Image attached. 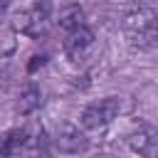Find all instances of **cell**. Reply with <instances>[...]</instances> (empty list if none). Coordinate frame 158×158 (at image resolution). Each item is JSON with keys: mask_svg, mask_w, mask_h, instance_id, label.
<instances>
[{"mask_svg": "<svg viewBox=\"0 0 158 158\" xmlns=\"http://www.w3.org/2000/svg\"><path fill=\"white\" fill-rule=\"evenodd\" d=\"M5 79H7V64H5L2 57H0V86L5 84Z\"/></svg>", "mask_w": 158, "mask_h": 158, "instance_id": "cell-10", "label": "cell"}, {"mask_svg": "<svg viewBox=\"0 0 158 158\" xmlns=\"http://www.w3.org/2000/svg\"><path fill=\"white\" fill-rule=\"evenodd\" d=\"M47 25H49V5L47 0L32 5L30 10H22L15 15V30L27 35V37H40L47 32Z\"/></svg>", "mask_w": 158, "mask_h": 158, "instance_id": "cell-3", "label": "cell"}, {"mask_svg": "<svg viewBox=\"0 0 158 158\" xmlns=\"http://www.w3.org/2000/svg\"><path fill=\"white\" fill-rule=\"evenodd\" d=\"M42 106V91H40V86H35V84H30V86H25L22 91H20V96H17V114H32L35 109H40Z\"/></svg>", "mask_w": 158, "mask_h": 158, "instance_id": "cell-8", "label": "cell"}, {"mask_svg": "<svg viewBox=\"0 0 158 158\" xmlns=\"http://www.w3.org/2000/svg\"><path fill=\"white\" fill-rule=\"evenodd\" d=\"M121 30L131 47L148 49L158 44V12L148 5H136L123 15Z\"/></svg>", "mask_w": 158, "mask_h": 158, "instance_id": "cell-1", "label": "cell"}, {"mask_svg": "<svg viewBox=\"0 0 158 158\" xmlns=\"http://www.w3.org/2000/svg\"><path fill=\"white\" fill-rule=\"evenodd\" d=\"M128 148L146 158H158V131L153 126H138L128 133Z\"/></svg>", "mask_w": 158, "mask_h": 158, "instance_id": "cell-5", "label": "cell"}, {"mask_svg": "<svg viewBox=\"0 0 158 158\" xmlns=\"http://www.w3.org/2000/svg\"><path fill=\"white\" fill-rule=\"evenodd\" d=\"M57 22H59L62 30H74V27L84 25V10L79 5H69L57 15Z\"/></svg>", "mask_w": 158, "mask_h": 158, "instance_id": "cell-9", "label": "cell"}, {"mask_svg": "<svg viewBox=\"0 0 158 158\" xmlns=\"http://www.w3.org/2000/svg\"><path fill=\"white\" fill-rule=\"evenodd\" d=\"M25 148H30V131H27V126L12 128V131H7L0 138V156H15V153H20Z\"/></svg>", "mask_w": 158, "mask_h": 158, "instance_id": "cell-7", "label": "cell"}, {"mask_svg": "<svg viewBox=\"0 0 158 158\" xmlns=\"http://www.w3.org/2000/svg\"><path fill=\"white\" fill-rule=\"evenodd\" d=\"M62 47H64V54H67L72 62H79V59H84V57L89 54V49L94 47V32H91L86 25H79V27H74V30H67Z\"/></svg>", "mask_w": 158, "mask_h": 158, "instance_id": "cell-4", "label": "cell"}, {"mask_svg": "<svg viewBox=\"0 0 158 158\" xmlns=\"http://www.w3.org/2000/svg\"><path fill=\"white\" fill-rule=\"evenodd\" d=\"M54 143L64 153H79V151L86 148V138H84V133L77 126H62L57 138H54Z\"/></svg>", "mask_w": 158, "mask_h": 158, "instance_id": "cell-6", "label": "cell"}, {"mask_svg": "<svg viewBox=\"0 0 158 158\" xmlns=\"http://www.w3.org/2000/svg\"><path fill=\"white\" fill-rule=\"evenodd\" d=\"M121 111V99L118 96H106V99H99L94 104H89L84 111H81V126L89 128V131H101L106 128Z\"/></svg>", "mask_w": 158, "mask_h": 158, "instance_id": "cell-2", "label": "cell"}]
</instances>
